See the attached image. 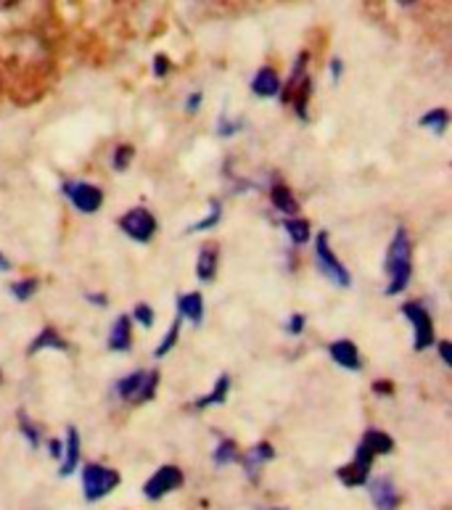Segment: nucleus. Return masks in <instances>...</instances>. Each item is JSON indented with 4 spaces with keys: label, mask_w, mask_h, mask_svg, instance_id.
Wrapping results in <instances>:
<instances>
[{
    "label": "nucleus",
    "mask_w": 452,
    "mask_h": 510,
    "mask_svg": "<svg viewBox=\"0 0 452 510\" xmlns=\"http://www.w3.org/2000/svg\"><path fill=\"white\" fill-rule=\"evenodd\" d=\"M384 267H386V294H402L410 283V275H413V246H410V235L405 233V227H397L394 230V238L389 241V249H386V259H384Z\"/></svg>",
    "instance_id": "obj_1"
},
{
    "label": "nucleus",
    "mask_w": 452,
    "mask_h": 510,
    "mask_svg": "<svg viewBox=\"0 0 452 510\" xmlns=\"http://www.w3.org/2000/svg\"><path fill=\"white\" fill-rule=\"evenodd\" d=\"M307 64H310V53H299V59L294 64V72L283 83V91H281V101L291 103L297 108L299 119H305V122H307V101H310V91H313Z\"/></svg>",
    "instance_id": "obj_2"
},
{
    "label": "nucleus",
    "mask_w": 452,
    "mask_h": 510,
    "mask_svg": "<svg viewBox=\"0 0 452 510\" xmlns=\"http://www.w3.org/2000/svg\"><path fill=\"white\" fill-rule=\"evenodd\" d=\"M159 386V373L156 371H135L130 376H124L122 381H116V394L119 400L130 402V405H143L151 402Z\"/></svg>",
    "instance_id": "obj_3"
},
{
    "label": "nucleus",
    "mask_w": 452,
    "mask_h": 510,
    "mask_svg": "<svg viewBox=\"0 0 452 510\" xmlns=\"http://www.w3.org/2000/svg\"><path fill=\"white\" fill-rule=\"evenodd\" d=\"M119 487V474L101 463H88L83 468V495L88 503H99Z\"/></svg>",
    "instance_id": "obj_4"
},
{
    "label": "nucleus",
    "mask_w": 452,
    "mask_h": 510,
    "mask_svg": "<svg viewBox=\"0 0 452 510\" xmlns=\"http://www.w3.org/2000/svg\"><path fill=\"white\" fill-rule=\"evenodd\" d=\"M315 259H318L321 273H323L334 286L346 289V286L352 283L349 270L341 265V259L334 254V249H331V238H329V233H321V235L315 238Z\"/></svg>",
    "instance_id": "obj_5"
},
{
    "label": "nucleus",
    "mask_w": 452,
    "mask_h": 510,
    "mask_svg": "<svg viewBox=\"0 0 452 510\" xmlns=\"http://www.w3.org/2000/svg\"><path fill=\"white\" fill-rule=\"evenodd\" d=\"M119 227H122V233L130 235L132 241L146 243V241H151L154 233H156V219H154V214H151L146 206H135V209H130L127 214H122Z\"/></svg>",
    "instance_id": "obj_6"
},
{
    "label": "nucleus",
    "mask_w": 452,
    "mask_h": 510,
    "mask_svg": "<svg viewBox=\"0 0 452 510\" xmlns=\"http://www.w3.org/2000/svg\"><path fill=\"white\" fill-rule=\"evenodd\" d=\"M402 315L410 320L413 331H416V352H424L434 344V320L429 315V309L418 302H408L402 305Z\"/></svg>",
    "instance_id": "obj_7"
},
{
    "label": "nucleus",
    "mask_w": 452,
    "mask_h": 510,
    "mask_svg": "<svg viewBox=\"0 0 452 510\" xmlns=\"http://www.w3.org/2000/svg\"><path fill=\"white\" fill-rule=\"evenodd\" d=\"M183 487V471L178 466H162L156 474H151V479L143 484V495L148 500H162L170 492Z\"/></svg>",
    "instance_id": "obj_8"
},
{
    "label": "nucleus",
    "mask_w": 452,
    "mask_h": 510,
    "mask_svg": "<svg viewBox=\"0 0 452 510\" xmlns=\"http://www.w3.org/2000/svg\"><path fill=\"white\" fill-rule=\"evenodd\" d=\"M370 468H373V455L368 450L357 447L352 463L341 466L337 471V479L344 487H365V482L370 479Z\"/></svg>",
    "instance_id": "obj_9"
},
{
    "label": "nucleus",
    "mask_w": 452,
    "mask_h": 510,
    "mask_svg": "<svg viewBox=\"0 0 452 510\" xmlns=\"http://www.w3.org/2000/svg\"><path fill=\"white\" fill-rule=\"evenodd\" d=\"M64 194L69 196V202L77 206L83 214H93L104 204V191L99 186H91V183H83V180L67 183Z\"/></svg>",
    "instance_id": "obj_10"
},
{
    "label": "nucleus",
    "mask_w": 452,
    "mask_h": 510,
    "mask_svg": "<svg viewBox=\"0 0 452 510\" xmlns=\"http://www.w3.org/2000/svg\"><path fill=\"white\" fill-rule=\"evenodd\" d=\"M365 484H368V495H370L376 510L400 508V490L389 476H376V479H368Z\"/></svg>",
    "instance_id": "obj_11"
},
{
    "label": "nucleus",
    "mask_w": 452,
    "mask_h": 510,
    "mask_svg": "<svg viewBox=\"0 0 452 510\" xmlns=\"http://www.w3.org/2000/svg\"><path fill=\"white\" fill-rule=\"evenodd\" d=\"M273 458H275L273 444H270V442H259V444H254L251 450H246L243 455H238V463L243 466L246 476H249L251 482H257V479H259V468H262L265 463H270Z\"/></svg>",
    "instance_id": "obj_12"
},
{
    "label": "nucleus",
    "mask_w": 452,
    "mask_h": 510,
    "mask_svg": "<svg viewBox=\"0 0 452 510\" xmlns=\"http://www.w3.org/2000/svg\"><path fill=\"white\" fill-rule=\"evenodd\" d=\"M80 452H83V444H80V431L75 426L67 428V439H64V452H61V468H59V476L67 479L75 474L77 463H80Z\"/></svg>",
    "instance_id": "obj_13"
},
{
    "label": "nucleus",
    "mask_w": 452,
    "mask_h": 510,
    "mask_svg": "<svg viewBox=\"0 0 452 510\" xmlns=\"http://www.w3.org/2000/svg\"><path fill=\"white\" fill-rule=\"evenodd\" d=\"M329 355L331 360L341 365L344 371H360L362 368V360H360V349L349 341V339H339L329 347Z\"/></svg>",
    "instance_id": "obj_14"
},
{
    "label": "nucleus",
    "mask_w": 452,
    "mask_h": 510,
    "mask_svg": "<svg viewBox=\"0 0 452 510\" xmlns=\"http://www.w3.org/2000/svg\"><path fill=\"white\" fill-rule=\"evenodd\" d=\"M251 91H254V96H259V99H273V96H278V93H281V77H278V72H275L273 67H262V69L254 75V80H251Z\"/></svg>",
    "instance_id": "obj_15"
},
{
    "label": "nucleus",
    "mask_w": 452,
    "mask_h": 510,
    "mask_svg": "<svg viewBox=\"0 0 452 510\" xmlns=\"http://www.w3.org/2000/svg\"><path fill=\"white\" fill-rule=\"evenodd\" d=\"M218 265H220V251H218V246H212V243L202 246V251H199V257H196V278L204 281V283L215 281Z\"/></svg>",
    "instance_id": "obj_16"
},
{
    "label": "nucleus",
    "mask_w": 452,
    "mask_h": 510,
    "mask_svg": "<svg viewBox=\"0 0 452 510\" xmlns=\"http://www.w3.org/2000/svg\"><path fill=\"white\" fill-rule=\"evenodd\" d=\"M43 349H56V352H69V344L61 339V333L56 331V328H43L37 336H35V341L27 347V355H37V352H43Z\"/></svg>",
    "instance_id": "obj_17"
},
{
    "label": "nucleus",
    "mask_w": 452,
    "mask_h": 510,
    "mask_svg": "<svg viewBox=\"0 0 452 510\" xmlns=\"http://www.w3.org/2000/svg\"><path fill=\"white\" fill-rule=\"evenodd\" d=\"M360 447H362V450H368L373 458H378V455H389V452L394 450V439H392L386 431L370 428V431H365V434H362Z\"/></svg>",
    "instance_id": "obj_18"
},
{
    "label": "nucleus",
    "mask_w": 452,
    "mask_h": 510,
    "mask_svg": "<svg viewBox=\"0 0 452 510\" xmlns=\"http://www.w3.org/2000/svg\"><path fill=\"white\" fill-rule=\"evenodd\" d=\"M132 347V323L127 315L116 317V323L112 325V333H109V349L112 352H127Z\"/></svg>",
    "instance_id": "obj_19"
},
{
    "label": "nucleus",
    "mask_w": 452,
    "mask_h": 510,
    "mask_svg": "<svg viewBox=\"0 0 452 510\" xmlns=\"http://www.w3.org/2000/svg\"><path fill=\"white\" fill-rule=\"evenodd\" d=\"M178 309H180V317H186V320H191L194 325H199V323L204 320V297H202L199 291L183 294V297L178 299Z\"/></svg>",
    "instance_id": "obj_20"
},
{
    "label": "nucleus",
    "mask_w": 452,
    "mask_h": 510,
    "mask_svg": "<svg viewBox=\"0 0 452 510\" xmlns=\"http://www.w3.org/2000/svg\"><path fill=\"white\" fill-rule=\"evenodd\" d=\"M270 202H273V206H275L278 211H283V214H297V211H299V202H297V196L291 194V188H289L286 183H275V186H273Z\"/></svg>",
    "instance_id": "obj_21"
},
{
    "label": "nucleus",
    "mask_w": 452,
    "mask_h": 510,
    "mask_svg": "<svg viewBox=\"0 0 452 510\" xmlns=\"http://www.w3.org/2000/svg\"><path fill=\"white\" fill-rule=\"evenodd\" d=\"M227 392H230V376H220L218 379V384H215V389L207 394V397H199L196 402H194V408L196 410H207L212 408V405H223L227 400Z\"/></svg>",
    "instance_id": "obj_22"
},
{
    "label": "nucleus",
    "mask_w": 452,
    "mask_h": 510,
    "mask_svg": "<svg viewBox=\"0 0 452 510\" xmlns=\"http://www.w3.org/2000/svg\"><path fill=\"white\" fill-rule=\"evenodd\" d=\"M283 230L289 233L291 243L294 246H305L310 241V222L307 219H299V217H289L283 222Z\"/></svg>",
    "instance_id": "obj_23"
},
{
    "label": "nucleus",
    "mask_w": 452,
    "mask_h": 510,
    "mask_svg": "<svg viewBox=\"0 0 452 510\" xmlns=\"http://www.w3.org/2000/svg\"><path fill=\"white\" fill-rule=\"evenodd\" d=\"M238 455L241 452L233 439H220V444L212 452V460H215V466H230V463H238Z\"/></svg>",
    "instance_id": "obj_24"
},
{
    "label": "nucleus",
    "mask_w": 452,
    "mask_h": 510,
    "mask_svg": "<svg viewBox=\"0 0 452 510\" xmlns=\"http://www.w3.org/2000/svg\"><path fill=\"white\" fill-rule=\"evenodd\" d=\"M448 124H450V114H448L445 108H434V111H429V114L421 116V127H429V130H434L437 135H442V132L448 130Z\"/></svg>",
    "instance_id": "obj_25"
},
{
    "label": "nucleus",
    "mask_w": 452,
    "mask_h": 510,
    "mask_svg": "<svg viewBox=\"0 0 452 510\" xmlns=\"http://www.w3.org/2000/svg\"><path fill=\"white\" fill-rule=\"evenodd\" d=\"M178 339H180V317L178 320H172V325H170V331H167V336L162 339V344L154 349V357H164L175 344H178Z\"/></svg>",
    "instance_id": "obj_26"
},
{
    "label": "nucleus",
    "mask_w": 452,
    "mask_h": 510,
    "mask_svg": "<svg viewBox=\"0 0 452 510\" xmlns=\"http://www.w3.org/2000/svg\"><path fill=\"white\" fill-rule=\"evenodd\" d=\"M19 428H21V434H24V439L29 442V447L32 450H37L40 447V428L24 415V412H19Z\"/></svg>",
    "instance_id": "obj_27"
},
{
    "label": "nucleus",
    "mask_w": 452,
    "mask_h": 510,
    "mask_svg": "<svg viewBox=\"0 0 452 510\" xmlns=\"http://www.w3.org/2000/svg\"><path fill=\"white\" fill-rule=\"evenodd\" d=\"M35 289H37V281H35V278H24V281L11 283V294H13L19 302H27V299L35 294Z\"/></svg>",
    "instance_id": "obj_28"
},
{
    "label": "nucleus",
    "mask_w": 452,
    "mask_h": 510,
    "mask_svg": "<svg viewBox=\"0 0 452 510\" xmlns=\"http://www.w3.org/2000/svg\"><path fill=\"white\" fill-rule=\"evenodd\" d=\"M220 217H223V209H220L218 202H212V204H210V214H207L204 219H199L196 225H191V230H194V233H196V230H210V227H215V225L220 222Z\"/></svg>",
    "instance_id": "obj_29"
},
{
    "label": "nucleus",
    "mask_w": 452,
    "mask_h": 510,
    "mask_svg": "<svg viewBox=\"0 0 452 510\" xmlns=\"http://www.w3.org/2000/svg\"><path fill=\"white\" fill-rule=\"evenodd\" d=\"M132 146H119L116 151H114V164L112 167H116V170H127V164H130V159H132Z\"/></svg>",
    "instance_id": "obj_30"
},
{
    "label": "nucleus",
    "mask_w": 452,
    "mask_h": 510,
    "mask_svg": "<svg viewBox=\"0 0 452 510\" xmlns=\"http://www.w3.org/2000/svg\"><path fill=\"white\" fill-rule=\"evenodd\" d=\"M132 317L143 325V328H151L154 325V309L148 305H135L132 309Z\"/></svg>",
    "instance_id": "obj_31"
},
{
    "label": "nucleus",
    "mask_w": 452,
    "mask_h": 510,
    "mask_svg": "<svg viewBox=\"0 0 452 510\" xmlns=\"http://www.w3.org/2000/svg\"><path fill=\"white\" fill-rule=\"evenodd\" d=\"M286 331H289L291 336H299V333L305 331V315H302V312H294V315L289 317V323H286Z\"/></svg>",
    "instance_id": "obj_32"
},
{
    "label": "nucleus",
    "mask_w": 452,
    "mask_h": 510,
    "mask_svg": "<svg viewBox=\"0 0 452 510\" xmlns=\"http://www.w3.org/2000/svg\"><path fill=\"white\" fill-rule=\"evenodd\" d=\"M243 124L238 122V119H220V124H218V132L220 135H233V132H238Z\"/></svg>",
    "instance_id": "obj_33"
},
{
    "label": "nucleus",
    "mask_w": 452,
    "mask_h": 510,
    "mask_svg": "<svg viewBox=\"0 0 452 510\" xmlns=\"http://www.w3.org/2000/svg\"><path fill=\"white\" fill-rule=\"evenodd\" d=\"M440 355H442L445 365H452V347H450V341H440Z\"/></svg>",
    "instance_id": "obj_34"
},
{
    "label": "nucleus",
    "mask_w": 452,
    "mask_h": 510,
    "mask_svg": "<svg viewBox=\"0 0 452 510\" xmlns=\"http://www.w3.org/2000/svg\"><path fill=\"white\" fill-rule=\"evenodd\" d=\"M373 392H376V394H386V397H389V394L394 392V386H392L389 381H378V384H373Z\"/></svg>",
    "instance_id": "obj_35"
},
{
    "label": "nucleus",
    "mask_w": 452,
    "mask_h": 510,
    "mask_svg": "<svg viewBox=\"0 0 452 510\" xmlns=\"http://www.w3.org/2000/svg\"><path fill=\"white\" fill-rule=\"evenodd\" d=\"M48 452H51V455H53L56 460H61V452H64V444H61V442H56V439H51V442H48Z\"/></svg>",
    "instance_id": "obj_36"
},
{
    "label": "nucleus",
    "mask_w": 452,
    "mask_h": 510,
    "mask_svg": "<svg viewBox=\"0 0 452 510\" xmlns=\"http://www.w3.org/2000/svg\"><path fill=\"white\" fill-rule=\"evenodd\" d=\"M154 72H156L159 77L167 75V59H164V56H156V61H154Z\"/></svg>",
    "instance_id": "obj_37"
},
{
    "label": "nucleus",
    "mask_w": 452,
    "mask_h": 510,
    "mask_svg": "<svg viewBox=\"0 0 452 510\" xmlns=\"http://www.w3.org/2000/svg\"><path fill=\"white\" fill-rule=\"evenodd\" d=\"M199 106H202V93H191V99H188V106H186V108H188V111L194 114V111H196Z\"/></svg>",
    "instance_id": "obj_38"
},
{
    "label": "nucleus",
    "mask_w": 452,
    "mask_h": 510,
    "mask_svg": "<svg viewBox=\"0 0 452 510\" xmlns=\"http://www.w3.org/2000/svg\"><path fill=\"white\" fill-rule=\"evenodd\" d=\"M16 3H21V0H0V8H13Z\"/></svg>",
    "instance_id": "obj_39"
},
{
    "label": "nucleus",
    "mask_w": 452,
    "mask_h": 510,
    "mask_svg": "<svg viewBox=\"0 0 452 510\" xmlns=\"http://www.w3.org/2000/svg\"><path fill=\"white\" fill-rule=\"evenodd\" d=\"M331 72H334V77H339V72H341V61L337 59L334 64H331Z\"/></svg>",
    "instance_id": "obj_40"
},
{
    "label": "nucleus",
    "mask_w": 452,
    "mask_h": 510,
    "mask_svg": "<svg viewBox=\"0 0 452 510\" xmlns=\"http://www.w3.org/2000/svg\"><path fill=\"white\" fill-rule=\"evenodd\" d=\"M5 270H8V259H5V257L0 254V273H5Z\"/></svg>",
    "instance_id": "obj_41"
},
{
    "label": "nucleus",
    "mask_w": 452,
    "mask_h": 510,
    "mask_svg": "<svg viewBox=\"0 0 452 510\" xmlns=\"http://www.w3.org/2000/svg\"><path fill=\"white\" fill-rule=\"evenodd\" d=\"M400 5H413V3H418V0H397Z\"/></svg>",
    "instance_id": "obj_42"
},
{
    "label": "nucleus",
    "mask_w": 452,
    "mask_h": 510,
    "mask_svg": "<svg viewBox=\"0 0 452 510\" xmlns=\"http://www.w3.org/2000/svg\"><path fill=\"white\" fill-rule=\"evenodd\" d=\"M273 510H286V508H273Z\"/></svg>",
    "instance_id": "obj_43"
}]
</instances>
